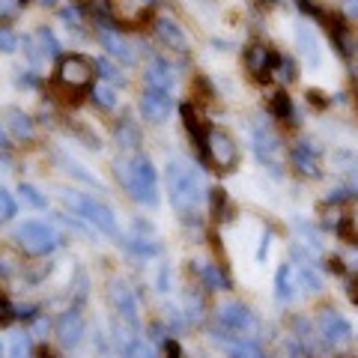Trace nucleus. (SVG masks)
<instances>
[{
  "mask_svg": "<svg viewBox=\"0 0 358 358\" xmlns=\"http://www.w3.org/2000/svg\"><path fill=\"white\" fill-rule=\"evenodd\" d=\"M96 69H102V78H105V81H120V84H122L120 72L114 69V66H108L105 60H96Z\"/></svg>",
  "mask_w": 358,
  "mask_h": 358,
  "instance_id": "nucleus-30",
  "label": "nucleus"
},
{
  "mask_svg": "<svg viewBox=\"0 0 358 358\" xmlns=\"http://www.w3.org/2000/svg\"><path fill=\"white\" fill-rule=\"evenodd\" d=\"M9 126H13L18 141H30L33 138V122L21 114V110H9Z\"/></svg>",
  "mask_w": 358,
  "mask_h": 358,
  "instance_id": "nucleus-21",
  "label": "nucleus"
},
{
  "mask_svg": "<svg viewBox=\"0 0 358 358\" xmlns=\"http://www.w3.org/2000/svg\"><path fill=\"white\" fill-rule=\"evenodd\" d=\"M278 299H281V301H287V299H293V293H296V275H293V268H289V266H281V268H278Z\"/></svg>",
  "mask_w": 358,
  "mask_h": 358,
  "instance_id": "nucleus-19",
  "label": "nucleus"
},
{
  "mask_svg": "<svg viewBox=\"0 0 358 358\" xmlns=\"http://www.w3.org/2000/svg\"><path fill=\"white\" fill-rule=\"evenodd\" d=\"M15 3H18V0H0V18L15 15Z\"/></svg>",
  "mask_w": 358,
  "mask_h": 358,
  "instance_id": "nucleus-33",
  "label": "nucleus"
},
{
  "mask_svg": "<svg viewBox=\"0 0 358 358\" xmlns=\"http://www.w3.org/2000/svg\"><path fill=\"white\" fill-rule=\"evenodd\" d=\"M117 141H120V147H126V150H138V143H141L138 126H134V122H129V120H122L120 129H117Z\"/></svg>",
  "mask_w": 358,
  "mask_h": 358,
  "instance_id": "nucleus-20",
  "label": "nucleus"
},
{
  "mask_svg": "<svg viewBox=\"0 0 358 358\" xmlns=\"http://www.w3.org/2000/svg\"><path fill=\"white\" fill-rule=\"evenodd\" d=\"M322 96H326V93H320V90H310V93H308V102H313V105H320V108H326L329 102H326V99H322Z\"/></svg>",
  "mask_w": 358,
  "mask_h": 358,
  "instance_id": "nucleus-35",
  "label": "nucleus"
},
{
  "mask_svg": "<svg viewBox=\"0 0 358 358\" xmlns=\"http://www.w3.org/2000/svg\"><path fill=\"white\" fill-rule=\"evenodd\" d=\"M66 200H69V206L78 212L81 218H87L90 224H93L96 230L108 233V236H117V215L110 212L105 203H99L96 197H87V194H66Z\"/></svg>",
  "mask_w": 358,
  "mask_h": 358,
  "instance_id": "nucleus-5",
  "label": "nucleus"
},
{
  "mask_svg": "<svg viewBox=\"0 0 358 358\" xmlns=\"http://www.w3.org/2000/svg\"><path fill=\"white\" fill-rule=\"evenodd\" d=\"M13 317H15V313H13V308H9V301H6V299H0V322L6 326V322L13 320Z\"/></svg>",
  "mask_w": 358,
  "mask_h": 358,
  "instance_id": "nucleus-34",
  "label": "nucleus"
},
{
  "mask_svg": "<svg viewBox=\"0 0 358 358\" xmlns=\"http://www.w3.org/2000/svg\"><path fill=\"white\" fill-rule=\"evenodd\" d=\"M96 102L102 105V108H114L117 105V93L110 87L102 84V87H96Z\"/></svg>",
  "mask_w": 358,
  "mask_h": 358,
  "instance_id": "nucleus-29",
  "label": "nucleus"
},
{
  "mask_svg": "<svg viewBox=\"0 0 358 358\" xmlns=\"http://www.w3.org/2000/svg\"><path fill=\"white\" fill-rule=\"evenodd\" d=\"M15 48V36L9 30H0V51H13Z\"/></svg>",
  "mask_w": 358,
  "mask_h": 358,
  "instance_id": "nucleus-31",
  "label": "nucleus"
},
{
  "mask_svg": "<svg viewBox=\"0 0 358 358\" xmlns=\"http://www.w3.org/2000/svg\"><path fill=\"white\" fill-rule=\"evenodd\" d=\"M36 358H57V355H54V352L48 350V346H42V350L36 352Z\"/></svg>",
  "mask_w": 358,
  "mask_h": 358,
  "instance_id": "nucleus-37",
  "label": "nucleus"
},
{
  "mask_svg": "<svg viewBox=\"0 0 358 358\" xmlns=\"http://www.w3.org/2000/svg\"><path fill=\"white\" fill-rule=\"evenodd\" d=\"M182 122H185L188 134L194 138L200 155H206V138H209V129H212V126H209L203 117H200V110H197L194 105H182Z\"/></svg>",
  "mask_w": 358,
  "mask_h": 358,
  "instance_id": "nucleus-9",
  "label": "nucleus"
},
{
  "mask_svg": "<svg viewBox=\"0 0 358 358\" xmlns=\"http://www.w3.org/2000/svg\"><path fill=\"white\" fill-rule=\"evenodd\" d=\"M93 75H96V63L84 57V54H69L57 66V84L63 90H75V93H84L93 84Z\"/></svg>",
  "mask_w": 358,
  "mask_h": 358,
  "instance_id": "nucleus-4",
  "label": "nucleus"
},
{
  "mask_svg": "<svg viewBox=\"0 0 358 358\" xmlns=\"http://www.w3.org/2000/svg\"><path fill=\"white\" fill-rule=\"evenodd\" d=\"M155 33H159V39L167 45V48H173V51H185L188 48L185 33L179 30V24H176V21H171V18H159V21H155Z\"/></svg>",
  "mask_w": 358,
  "mask_h": 358,
  "instance_id": "nucleus-10",
  "label": "nucleus"
},
{
  "mask_svg": "<svg viewBox=\"0 0 358 358\" xmlns=\"http://www.w3.org/2000/svg\"><path fill=\"white\" fill-rule=\"evenodd\" d=\"M147 87L171 93V87H173V75H171V69H167L164 63H152L150 69H147Z\"/></svg>",
  "mask_w": 358,
  "mask_h": 358,
  "instance_id": "nucleus-15",
  "label": "nucleus"
},
{
  "mask_svg": "<svg viewBox=\"0 0 358 358\" xmlns=\"http://www.w3.org/2000/svg\"><path fill=\"white\" fill-rule=\"evenodd\" d=\"M278 54L268 48V45L263 42H251L248 48H245V66H248V72L257 78V81H268L275 72V66H278Z\"/></svg>",
  "mask_w": 358,
  "mask_h": 358,
  "instance_id": "nucleus-7",
  "label": "nucleus"
},
{
  "mask_svg": "<svg viewBox=\"0 0 358 358\" xmlns=\"http://www.w3.org/2000/svg\"><path fill=\"white\" fill-rule=\"evenodd\" d=\"M15 239L21 242V248L33 257H45L54 248H60V233L45 221H24L15 230Z\"/></svg>",
  "mask_w": 358,
  "mask_h": 358,
  "instance_id": "nucleus-3",
  "label": "nucleus"
},
{
  "mask_svg": "<svg viewBox=\"0 0 358 358\" xmlns=\"http://www.w3.org/2000/svg\"><path fill=\"white\" fill-rule=\"evenodd\" d=\"M203 159L209 164H215L218 171H233L239 162V150H236V141H233L230 131L224 129H209V138H206V155Z\"/></svg>",
  "mask_w": 358,
  "mask_h": 358,
  "instance_id": "nucleus-6",
  "label": "nucleus"
},
{
  "mask_svg": "<svg viewBox=\"0 0 358 358\" xmlns=\"http://www.w3.org/2000/svg\"><path fill=\"white\" fill-rule=\"evenodd\" d=\"M110 301H114V308L122 313L126 320H138V301H134V296H131V289L126 287V284H114L110 287Z\"/></svg>",
  "mask_w": 358,
  "mask_h": 358,
  "instance_id": "nucleus-11",
  "label": "nucleus"
},
{
  "mask_svg": "<svg viewBox=\"0 0 358 358\" xmlns=\"http://www.w3.org/2000/svg\"><path fill=\"white\" fill-rule=\"evenodd\" d=\"M81 331H84V326H81V317H78V313H66L60 320V334H63L66 343H78Z\"/></svg>",
  "mask_w": 358,
  "mask_h": 358,
  "instance_id": "nucleus-18",
  "label": "nucleus"
},
{
  "mask_svg": "<svg viewBox=\"0 0 358 358\" xmlns=\"http://www.w3.org/2000/svg\"><path fill=\"white\" fill-rule=\"evenodd\" d=\"M102 45H105V48H108L110 54H114V57H120V60H126V63H131V60H134V54L129 51V45L122 42V39L117 36V33L102 30Z\"/></svg>",
  "mask_w": 358,
  "mask_h": 358,
  "instance_id": "nucleus-17",
  "label": "nucleus"
},
{
  "mask_svg": "<svg viewBox=\"0 0 358 358\" xmlns=\"http://www.w3.org/2000/svg\"><path fill=\"white\" fill-rule=\"evenodd\" d=\"M346 293H350V299H352V305H358V275L350 281V287H346Z\"/></svg>",
  "mask_w": 358,
  "mask_h": 358,
  "instance_id": "nucleus-36",
  "label": "nucleus"
},
{
  "mask_svg": "<svg viewBox=\"0 0 358 358\" xmlns=\"http://www.w3.org/2000/svg\"><path fill=\"white\" fill-rule=\"evenodd\" d=\"M167 194L171 203L182 218H197L200 203H203V185H200V173L188 162L173 159L167 162Z\"/></svg>",
  "mask_w": 358,
  "mask_h": 358,
  "instance_id": "nucleus-1",
  "label": "nucleus"
},
{
  "mask_svg": "<svg viewBox=\"0 0 358 358\" xmlns=\"http://www.w3.org/2000/svg\"><path fill=\"white\" fill-rule=\"evenodd\" d=\"M212 212L215 218H230V200L224 188H212Z\"/></svg>",
  "mask_w": 358,
  "mask_h": 358,
  "instance_id": "nucleus-23",
  "label": "nucleus"
},
{
  "mask_svg": "<svg viewBox=\"0 0 358 358\" xmlns=\"http://www.w3.org/2000/svg\"><path fill=\"white\" fill-rule=\"evenodd\" d=\"M36 39L42 42V54H45V57H54V54L60 51V42H57V36H54L48 27H39L36 30Z\"/></svg>",
  "mask_w": 358,
  "mask_h": 358,
  "instance_id": "nucleus-24",
  "label": "nucleus"
},
{
  "mask_svg": "<svg viewBox=\"0 0 358 358\" xmlns=\"http://www.w3.org/2000/svg\"><path fill=\"white\" fill-rule=\"evenodd\" d=\"M18 212V206H15V197L6 192V188H0V221H9Z\"/></svg>",
  "mask_w": 358,
  "mask_h": 358,
  "instance_id": "nucleus-26",
  "label": "nucleus"
},
{
  "mask_svg": "<svg viewBox=\"0 0 358 358\" xmlns=\"http://www.w3.org/2000/svg\"><path fill=\"white\" fill-rule=\"evenodd\" d=\"M0 147H6V138H3V131H0Z\"/></svg>",
  "mask_w": 358,
  "mask_h": 358,
  "instance_id": "nucleus-39",
  "label": "nucleus"
},
{
  "mask_svg": "<svg viewBox=\"0 0 358 358\" xmlns=\"http://www.w3.org/2000/svg\"><path fill=\"white\" fill-rule=\"evenodd\" d=\"M117 173L129 194L143 206H159V179H155V167L147 155H131V159L117 162Z\"/></svg>",
  "mask_w": 358,
  "mask_h": 358,
  "instance_id": "nucleus-2",
  "label": "nucleus"
},
{
  "mask_svg": "<svg viewBox=\"0 0 358 358\" xmlns=\"http://www.w3.org/2000/svg\"><path fill=\"white\" fill-rule=\"evenodd\" d=\"M90 13H93L99 21H102V27L108 30L110 21H114V9H110V0H90Z\"/></svg>",
  "mask_w": 358,
  "mask_h": 358,
  "instance_id": "nucleus-22",
  "label": "nucleus"
},
{
  "mask_svg": "<svg viewBox=\"0 0 358 358\" xmlns=\"http://www.w3.org/2000/svg\"><path fill=\"white\" fill-rule=\"evenodd\" d=\"M141 114L147 122H155V126L164 122L167 117H171V93L147 87V93H143V99H141Z\"/></svg>",
  "mask_w": 358,
  "mask_h": 358,
  "instance_id": "nucleus-8",
  "label": "nucleus"
},
{
  "mask_svg": "<svg viewBox=\"0 0 358 358\" xmlns=\"http://www.w3.org/2000/svg\"><path fill=\"white\" fill-rule=\"evenodd\" d=\"M21 192H24V197L30 200V203H33V206H39V209H42V206H48V203H45V200H42V197L36 194V188H30V185H24V188H21Z\"/></svg>",
  "mask_w": 358,
  "mask_h": 358,
  "instance_id": "nucleus-32",
  "label": "nucleus"
},
{
  "mask_svg": "<svg viewBox=\"0 0 358 358\" xmlns=\"http://www.w3.org/2000/svg\"><path fill=\"white\" fill-rule=\"evenodd\" d=\"M320 329L326 338L331 341H343L346 334H350V326H346V320L341 317V313H334V310H322L320 313Z\"/></svg>",
  "mask_w": 358,
  "mask_h": 358,
  "instance_id": "nucleus-12",
  "label": "nucleus"
},
{
  "mask_svg": "<svg viewBox=\"0 0 358 358\" xmlns=\"http://www.w3.org/2000/svg\"><path fill=\"white\" fill-rule=\"evenodd\" d=\"M296 39H299V48H301V54L308 57V63L320 66V63H322V51H320V39L313 36V30H310L308 24H301V27L296 30Z\"/></svg>",
  "mask_w": 358,
  "mask_h": 358,
  "instance_id": "nucleus-13",
  "label": "nucleus"
},
{
  "mask_svg": "<svg viewBox=\"0 0 358 358\" xmlns=\"http://www.w3.org/2000/svg\"><path fill=\"white\" fill-rule=\"evenodd\" d=\"M39 3H42V6H54V3H57V0H39Z\"/></svg>",
  "mask_w": 358,
  "mask_h": 358,
  "instance_id": "nucleus-38",
  "label": "nucleus"
},
{
  "mask_svg": "<svg viewBox=\"0 0 358 358\" xmlns=\"http://www.w3.org/2000/svg\"><path fill=\"white\" fill-rule=\"evenodd\" d=\"M275 72H278V78H281V81H296V63L293 60H287V57H281L278 60V66H275Z\"/></svg>",
  "mask_w": 358,
  "mask_h": 358,
  "instance_id": "nucleus-28",
  "label": "nucleus"
},
{
  "mask_svg": "<svg viewBox=\"0 0 358 358\" xmlns=\"http://www.w3.org/2000/svg\"><path fill=\"white\" fill-rule=\"evenodd\" d=\"M272 114L281 117V120H287L289 114H293V105H289V96L287 93H275V99H272Z\"/></svg>",
  "mask_w": 358,
  "mask_h": 358,
  "instance_id": "nucleus-27",
  "label": "nucleus"
},
{
  "mask_svg": "<svg viewBox=\"0 0 358 358\" xmlns=\"http://www.w3.org/2000/svg\"><path fill=\"white\" fill-rule=\"evenodd\" d=\"M221 320L227 322L233 331H242V329H251V313L245 310L242 305H227L221 310Z\"/></svg>",
  "mask_w": 358,
  "mask_h": 358,
  "instance_id": "nucleus-16",
  "label": "nucleus"
},
{
  "mask_svg": "<svg viewBox=\"0 0 358 358\" xmlns=\"http://www.w3.org/2000/svg\"><path fill=\"white\" fill-rule=\"evenodd\" d=\"M293 164L299 167L301 173L320 176V159H317V152H310L308 143H299V147L293 150Z\"/></svg>",
  "mask_w": 358,
  "mask_h": 358,
  "instance_id": "nucleus-14",
  "label": "nucleus"
},
{
  "mask_svg": "<svg viewBox=\"0 0 358 358\" xmlns=\"http://www.w3.org/2000/svg\"><path fill=\"white\" fill-rule=\"evenodd\" d=\"M338 236L343 239V242H352V245H358V221L355 218H341L338 221Z\"/></svg>",
  "mask_w": 358,
  "mask_h": 358,
  "instance_id": "nucleus-25",
  "label": "nucleus"
}]
</instances>
